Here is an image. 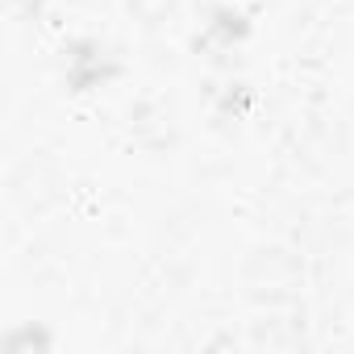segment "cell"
<instances>
[{
	"mask_svg": "<svg viewBox=\"0 0 354 354\" xmlns=\"http://www.w3.org/2000/svg\"><path fill=\"white\" fill-rule=\"evenodd\" d=\"M113 71H117V63H113V55H109L100 42H75L71 55H67V84H71L75 92L100 88Z\"/></svg>",
	"mask_w": 354,
	"mask_h": 354,
	"instance_id": "6da1fadb",
	"label": "cell"
},
{
	"mask_svg": "<svg viewBox=\"0 0 354 354\" xmlns=\"http://www.w3.org/2000/svg\"><path fill=\"white\" fill-rule=\"evenodd\" d=\"M242 38H246V17H242V13H234V9L213 13V21H209V30H205V42H217L221 50H230V46L242 42Z\"/></svg>",
	"mask_w": 354,
	"mask_h": 354,
	"instance_id": "7a4b0ae2",
	"label": "cell"
},
{
	"mask_svg": "<svg viewBox=\"0 0 354 354\" xmlns=\"http://www.w3.org/2000/svg\"><path fill=\"white\" fill-rule=\"evenodd\" d=\"M21 5H26V9H38V5H42V0H21Z\"/></svg>",
	"mask_w": 354,
	"mask_h": 354,
	"instance_id": "3957f363",
	"label": "cell"
}]
</instances>
